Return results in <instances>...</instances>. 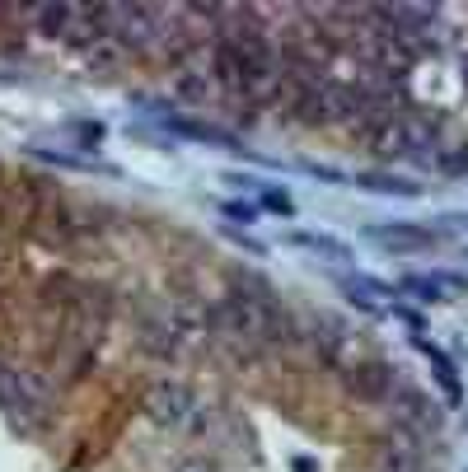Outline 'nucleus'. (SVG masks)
<instances>
[{"label":"nucleus","mask_w":468,"mask_h":472,"mask_svg":"<svg viewBox=\"0 0 468 472\" xmlns=\"http://www.w3.org/2000/svg\"><path fill=\"white\" fill-rule=\"evenodd\" d=\"M207 337L229 341L239 356H253L262 346H291L304 332L291 319V309H282L267 290H229L207 309Z\"/></svg>","instance_id":"f257e3e1"},{"label":"nucleus","mask_w":468,"mask_h":472,"mask_svg":"<svg viewBox=\"0 0 468 472\" xmlns=\"http://www.w3.org/2000/svg\"><path fill=\"white\" fill-rule=\"evenodd\" d=\"M145 416L160 430H187L192 421L202 416V403L183 379H160L145 388Z\"/></svg>","instance_id":"f03ea898"},{"label":"nucleus","mask_w":468,"mask_h":472,"mask_svg":"<svg viewBox=\"0 0 468 472\" xmlns=\"http://www.w3.org/2000/svg\"><path fill=\"white\" fill-rule=\"evenodd\" d=\"M342 388H346V398H356L366 407L388 403L399 393V365H388V361H356V365L342 370Z\"/></svg>","instance_id":"7ed1b4c3"},{"label":"nucleus","mask_w":468,"mask_h":472,"mask_svg":"<svg viewBox=\"0 0 468 472\" xmlns=\"http://www.w3.org/2000/svg\"><path fill=\"white\" fill-rule=\"evenodd\" d=\"M0 412H15V416L48 412V388H43V379H33L28 370L0 361Z\"/></svg>","instance_id":"20e7f679"},{"label":"nucleus","mask_w":468,"mask_h":472,"mask_svg":"<svg viewBox=\"0 0 468 472\" xmlns=\"http://www.w3.org/2000/svg\"><path fill=\"white\" fill-rule=\"evenodd\" d=\"M394 430H403V435H412V440H431L441 430L436 398H426L421 388H399L394 393Z\"/></svg>","instance_id":"39448f33"},{"label":"nucleus","mask_w":468,"mask_h":472,"mask_svg":"<svg viewBox=\"0 0 468 472\" xmlns=\"http://www.w3.org/2000/svg\"><path fill=\"white\" fill-rule=\"evenodd\" d=\"M169 94L178 99V103H187V108H207V99L216 94V80H211V66H207V57L202 61H178L174 66V75H169Z\"/></svg>","instance_id":"423d86ee"},{"label":"nucleus","mask_w":468,"mask_h":472,"mask_svg":"<svg viewBox=\"0 0 468 472\" xmlns=\"http://www.w3.org/2000/svg\"><path fill=\"white\" fill-rule=\"evenodd\" d=\"M370 239L388 253H426V248H436L441 244V234L436 229H426V225H408V220H394V225H370L366 229Z\"/></svg>","instance_id":"0eeeda50"},{"label":"nucleus","mask_w":468,"mask_h":472,"mask_svg":"<svg viewBox=\"0 0 468 472\" xmlns=\"http://www.w3.org/2000/svg\"><path fill=\"white\" fill-rule=\"evenodd\" d=\"M207 66H211V80H216V94L225 99H244V61L239 52H234L225 37H211V47H207Z\"/></svg>","instance_id":"6e6552de"},{"label":"nucleus","mask_w":468,"mask_h":472,"mask_svg":"<svg viewBox=\"0 0 468 472\" xmlns=\"http://www.w3.org/2000/svg\"><path fill=\"white\" fill-rule=\"evenodd\" d=\"M33 229H37V239H43L48 248H61L70 244V234H75V215L66 202H52V196H43L33 211Z\"/></svg>","instance_id":"1a4fd4ad"},{"label":"nucleus","mask_w":468,"mask_h":472,"mask_svg":"<svg viewBox=\"0 0 468 472\" xmlns=\"http://www.w3.org/2000/svg\"><path fill=\"white\" fill-rule=\"evenodd\" d=\"M379 472H426V454H421V440L394 430L384 445H379Z\"/></svg>","instance_id":"9d476101"},{"label":"nucleus","mask_w":468,"mask_h":472,"mask_svg":"<svg viewBox=\"0 0 468 472\" xmlns=\"http://www.w3.org/2000/svg\"><path fill=\"white\" fill-rule=\"evenodd\" d=\"M108 5H75V19H70V33H66V43L70 47H80L90 52L99 37H108Z\"/></svg>","instance_id":"9b49d317"},{"label":"nucleus","mask_w":468,"mask_h":472,"mask_svg":"<svg viewBox=\"0 0 468 472\" xmlns=\"http://www.w3.org/2000/svg\"><path fill=\"white\" fill-rule=\"evenodd\" d=\"M165 131L187 136V141H207V145H216V150H244L229 131H220V127H211V122H192V117H174V112L165 117Z\"/></svg>","instance_id":"f8f14e48"},{"label":"nucleus","mask_w":468,"mask_h":472,"mask_svg":"<svg viewBox=\"0 0 468 472\" xmlns=\"http://www.w3.org/2000/svg\"><path fill=\"white\" fill-rule=\"evenodd\" d=\"M28 19H33V33H43V37H61L66 43V33H70V19H75V5H28Z\"/></svg>","instance_id":"ddd939ff"},{"label":"nucleus","mask_w":468,"mask_h":472,"mask_svg":"<svg viewBox=\"0 0 468 472\" xmlns=\"http://www.w3.org/2000/svg\"><path fill=\"white\" fill-rule=\"evenodd\" d=\"M127 43L117 33H108V37H99V43L85 52V61H90V70H99V75H112V70H122L127 66Z\"/></svg>","instance_id":"4468645a"},{"label":"nucleus","mask_w":468,"mask_h":472,"mask_svg":"<svg viewBox=\"0 0 468 472\" xmlns=\"http://www.w3.org/2000/svg\"><path fill=\"white\" fill-rule=\"evenodd\" d=\"M291 239L300 244V248H309V253H319V257H328V262H351L356 253H351V244L346 239H337V234H319V229H300V234H291Z\"/></svg>","instance_id":"2eb2a0df"},{"label":"nucleus","mask_w":468,"mask_h":472,"mask_svg":"<svg viewBox=\"0 0 468 472\" xmlns=\"http://www.w3.org/2000/svg\"><path fill=\"white\" fill-rule=\"evenodd\" d=\"M351 183L361 192H379V196H421V183H408V178H394V173H356Z\"/></svg>","instance_id":"dca6fc26"},{"label":"nucleus","mask_w":468,"mask_h":472,"mask_svg":"<svg viewBox=\"0 0 468 472\" xmlns=\"http://www.w3.org/2000/svg\"><path fill=\"white\" fill-rule=\"evenodd\" d=\"M417 351H421V356H426V361H431V365H436V379H441V388H445V393H450V398L459 403V393H463V388H459V374H454V361L445 356V351H441L436 341H426V337H417Z\"/></svg>","instance_id":"f3484780"},{"label":"nucleus","mask_w":468,"mask_h":472,"mask_svg":"<svg viewBox=\"0 0 468 472\" xmlns=\"http://www.w3.org/2000/svg\"><path fill=\"white\" fill-rule=\"evenodd\" d=\"M436 169L450 173V178H463V173H468V141L441 145V150H436Z\"/></svg>","instance_id":"a211bd4d"},{"label":"nucleus","mask_w":468,"mask_h":472,"mask_svg":"<svg viewBox=\"0 0 468 472\" xmlns=\"http://www.w3.org/2000/svg\"><path fill=\"white\" fill-rule=\"evenodd\" d=\"M403 290H412V299H421V304H441L445 295V286H441V277H403Z\"/></svg>","instance_id":"6ab92c4d"},{"label":"nucleus","mask_w":468,"mask_h":472,"mask_svg":"<svg viewBox=\"0 0 468 472\" xmlns=\"http://www.w3.org/2000/svg\"><path fill=\"white\" fill-rule=\"evenodd\" d=\"M262 211H277V215H295V196L286 187H262Z\"/></svg>","instance_id":"aec40b11"},{"label":"nucleus","mask_w":468,"mask_h":472,"mask_svg":"<svg viewBox=\"0 0 468 472\" xmlns=\"http://www.w3.org/2000/svg\"><path fill=\"white\" fill-rule=\"evenodd\" d=\"M220 211H225V215H229V220H244V225H253V220H258V211H262V206H253V202H225V206H220Z\"/></svg>","instance_id":"412c9836"},{"label":"nucleus","mask_w":468,"mask_h":472,"mask_svg":"<svg viewBox=\"0 0 468 472\" xmlns=\"http://www.w3.org/2000/svg\"><path fill=\"white\" fill-rule=\"evenodd\" d=\"M174 472H220V467H216V463H207V458H183Z\"/></svg>","instance_id":"4be33fe9"},{"label":"nucleus","mask_w":468,"mask_h":472,"mask_svg":"<svg viewBox=\"0 0 468 472\" xmlns=\"http://www.w3.org/2000/svg\"><path fill=\"white\" fill-rule=\"evenodd\" d=\"M291 472H314V463H309V458H295V463H291Z\"/></svg>","instance_id":"5701e85b"},{"label":"nucleus","mask_w":468,"mask_h":472,"mask_svg":"<svg viewBox=\"0 0 468 472\" xmlns=\"http://www.w3.org/2000/svg\"><path fill=\"white\" fill-rule=\"evenodd\" d=\"M463 85H468V57H463Z\"/></svg>","instance_id":"b1692460"},{"label":"nucleus","mask_w":468,"mask_h":472,"mask_svg":"<svg viewBox=\"0 0 468 472\" xmlns=\"http://www.w3.org/2000/svg\"><path fill=\"white\" fill-rule=\"evenodd\" d=\"M463 257H468V253H463Z\"/></svg>","instance_id":"393cba45"}]
</instances>
